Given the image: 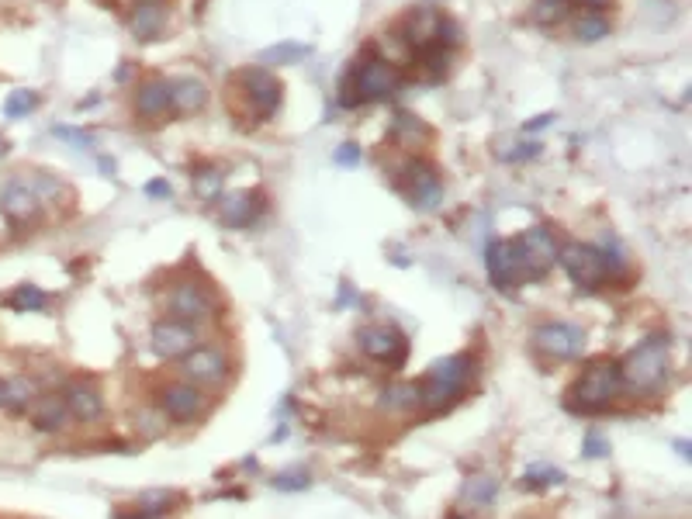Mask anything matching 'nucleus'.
<instances>
[{
    "mask_svg": "<svg viewBox=\"0 0 692 519\" xmlns=\"http://www.w3.org/2000/svg\"><path fill=\"white\" fill-rule=\"evenodd\" d=\"M167 312L180 322H201L212 315V298L198 284H177L167 295Z\"/></svg>",
    "mask_w": 692,
    "mask_h": 519,
    "instance_id": "obj_15",
    "label": "nucleus"
},
{
    "mask_svg": "<svg viewBox=\"0 0 692 519\" xmlns=\"http://www.w3.org/2000/svg\"><path fill=\"white\" fill-rule=\"evenodd\" d=\"M402 191H405V198H409V205L419 208V212H433V208H440V201H443V184L426 160L405 163Z\"/></svg>",
    "mask_w": 692,
    "mask_h": 519,
    "instance_id": "obj_7",
    "label": "nucleus"
},
{
    "mask_svg": "<svg viewBox=\"0 0 692 519\" xmlns=\"http://www.w3.org/2000/svg\"><path fill=\"white\" fill-rule=\"evenodd\" d=\"M63 398H66V409H70V416L80 419V423H94V419L104 412L101 391H97L94 385H87V381H77V385H70Z\"/></svg>",
    "mask_w": 692,
    "mask_h": 519,
    "instance_id": "obj_19",
    "label": "nucleus"
},
{
    "mask_svg": "<svg viewBox=\"0 0 692 519\" xmlns=\"http://www.w3.org/2000/svg\"><path fill=\"white\" fill-rule=\"evenodd\" d=\"M194 194H198L201 201H215L218 194H222V173H218L215 167L198 170L194 173Z\"/></svg>",
    "mask_w": 692,
    "mask_h": 519,
    "instance_id": "obj_32",
    "label": "nucleus"
},
{
    "mask_svg": "<svg viewBox=\"0 0 692 519\" xmlns=\"http://www.w3.org/2000/svg\"><path fill=\"white\" fill-rule=\"evenodd\" d=\"M533 343L558 360H575L585 350V333L571 322H547L533 333Z\"/></svg>",
    "mask_w": 692,
    "mask_h": 519,
    "instance_id": "obj_11",
    "label": "nucleus"
},
{
    "mask_svg": "<svg viewBox=\"0 0 692 519\" xmlns=\"http://www.w3.org/2000/svg\"><path fill=\"white\" fill-rule=\"evenodd\" d=\"M198 343V333H194L191 322H180V319H163L153 326V336H149V346H153L156 357L163 360H180L194 350Z\"/></svg>",
    "mask_w": 692,
    "mask_h": 519,
    "instance_id": "obj_10",
    "label": "nucleus"
},
{
    "mask_svg": "<svg viewBox=\"0 0 692 519\" xmlns=\"http://www.w3.org/2000/svg\"><path fill=\"white\" fill-rule=\"evenodd\" d=\"M620 395V364L613 360H596L578 374L568 402L575 412H599Z\"/></svg>",
    "mask_w": 692,
    "mask_h": 519,
    "instance_id": "obj_3",
    "label": "nucleus"
},
{
    "mask_svg": "<svg viewBox=\"0 0 692 519\" xmlns=\"http://www.w3.org/2000/svg\"><path fill=\"white\" fill-rule=\"evenodd\" d=\"M32 423L39 433H59L70 423V409H66L63 395H39L32 405Z\"/></svg>",
    "mask_w": 692,
    "mask_h": 519,
    "instance_id": "obj_20",
    "label": "nucleus"
},
{
    "mask_svg": "<svg viewBox=\"0 0 692 519\" xmlns=\"http://www.w3.org/2000/svg\"><path fill=\"white\" fill-rule=\"evenodd\" d=\"M52 135H56V139L73 142V146H80V149H90V135L77 132V129H66V125H56V129H52Z\"/></svg>",
    "mask_w": 692,
    "mask_h": 519,
    "instance_id": "obj_36",
    "label": "nucleus"
},
{
    "mask_svg": "<svg viewBox=\"0 0 692 519\" xmlns=\"http://www.w3.org/2000/svg\"><path fill=\"white\" fill-rule=\"evenodd\" d=\"M395 135L402 139V146H423L426 139H430V129H426L419 118L412 115H398L395 118Z\"/></svg>",
    "mask_w": 692,
    "mask_h": 519,
    "instance_id": "obj_30",
    "label": "nucleus"
},
{
    "mask_svg": "<svg viewBox=\"0 0 692 519\" xmlns=\"http://www.w3.org/2000/svg\"><path fill=\"white\" fill-rule=\"evenodd\" d=\"M39 208H42L39 198L32 194L25 177H11L0 184V212L7 215V222H14V225L32 222V218L39 215Z\"/></svg>",
    "mask_w": 692,
    "mask_h": 519,
    "instance_id": "obj_13",
    "label": "nucleus"
},
{
    "mask_svg": "<svg viewBox=\"0 0 692 519\" xmlns=\"http://www.w3.org/2000/svg\"><path fill=\"white\" fill-rule=\"evenodd\" d=\"M208 104V87L198 77H180L170 84V108L180 115H198Z\"/></svg>",
    "mask_w": 692,
    "mask_h": 519,
    "instance_id": "obj_21",
    "label": "nucleus"
},
{
    "mask_svg": "<svg viewBox=\"0 0 692 519\" xmlns=\"http://www.w3.org/2000/svg\"><path fill=\"white\" fill-rule=\"evenodd\" d=\"M146 194H153V198H167L170 187L163 184V180H156V184H149V187H146Z\"/></svg>",
    "mask_w": 692,
    "mask_h": 519,
    "instance_id": "obj_40",
    "label": "nucleus"
},
{
    "mask_svg": "<svg viewBox=\"0 0 692 519\" xmlns=\"http://www.w3.org/2000/svg\"><path fill=\"white\" fill-rule=\"evenodd\" d=\"M170 108V84L163 77H153L146 80V84H139V90H135V115L146 118V122H156V118H163Z\"/></svg>",
    "mask_w": 692,
    "mask_h": 519,
    "instance_id": "obj_17",
    "label": "nucleus"
},
{
    "mask_svg": "<svg viewBox=\"0 0 692 519\" xmlns=\"http://www.w3.org/2000/svg\"><path fill=\"white\" fill-rule=\"evenodd\" d=\"M578 4H585L589 11H603V7H609L613 0H578Z\"/></svg>",
    "mask_w": 692,
    "mask_h": 519,
    "instance_id": "obj_41",
    "label": "nucleus"
},
{
    "mask_svg": "<svg viewBox=\"0 0 692 519\" xmlns=\"http://www.w3.org/2000/svg\"><path fill=\"white\" fill-rule=\"evenodd\" d=\"M35 108H39V94H35V90H14V94L4 101V115L7 118L32 115Z\"/></svg>",
    "mask_w": 692,
    "mask_h": 519,
    "instance_id": "obj_33",
    "label": "nucleus"
},
{
    "mask_svg": "<svg viewBox=\"0 0 692 519\" xmlns=\"http://www.w3.org/2000/svg\"><path fill=\"white\" fill-rule=\"evenodd\" d=\"M609 454V443L603 433L592 430L589 436H585V457H606Z\"/></svg>",
    "mask_w": 692,
    "mask_h": 519,
    "instance_id": "obj_35",
    "label": "nucleus"
},
{
    "mask_svg": "<svg viewBox=\"0 0 692 519\" xmlns=\"http://www.w3.org/2000/svg\"><path fill=\"white\" fill-rule=\"evenodd\" d=\"M35 398H39V385L32 378H25V374H14V378L0 381V409L14 412V416L32 409Z\"/></svg>",
    "mask_w": 692,
    "mask_h": 519,
    "instance_id": "obj_22",
    "label": "nucleus"
},
{
    "mask_svg": "<svg viewBox=\"0 0 692 519\" xmlns=\"http://www.w3.org/2000/svg\"><path fill=\"white\" fill-rule=\"evenodd\" d=\"M28 187H32V194L39 198V205H56V201L66 198L63 180H56L52 173H35V177L28 180Z\"/></svg>",
    "mask_w": 692,
    "mask_h": 519,
    "instance_id": "obj_27",
    "label": "nucleus"
},
{
    "mask_svg": "<svg viewBox=\"0 0 692 519\" xmlns=\"http://www.w3.org/2000/svg\"><path fill=\"white\" fill-rule=\"evenodd\" d=\"M129 28L139 42L160 39L163 28H167V7H163V0H139L129 14Z\"/></svg>",
    "mask_w": 692,
    "mask_h": 519,
    "instance_id": "obj_16",
    "label": "nucleus"
},
{
    "mask_svg": "<svg viewBox=\"0 0 692 519\" xmlns=\"http://www.w3.org/2000/svg\"><path fill=\"white\" fill-rule=\"evenodd\" d=\"M609 35V21L599 11H585L575 18V39L578 42H599Z\"/></svg>",
    "mask_w": 692,
    "mask_h": 519,
    "instance_id": "obj_26",
    "label": "nucleus"
},
{
    "mask_svg": "<svg viewBox=\"0 0 692 519\" xmlns=\"http://www.w3.org/2000/svg\"><path fill=\"white\" fill-rule=\"evenodd\" d=\"M558 481H564V475L558 468H551V464H533L530 471L523 475V485L526 488H544V485H558Z\"/></svg>",
    "mask_w": 692,
    "mask_h": 519,
    "instance_id": "obj_34",
    "label": "nucleus"
},
{
    "mask_svg": "<svg viewBox=\"0 0 692 519\" xmlns=\"http://www.w3.org/2000/svg\"><path fill=\"white\" fill-rule=\"evenodd\" d=\"M180 367H184L187 385H194V388H218L229 381V360H225V353L215 350V346H194Z\"/></svg>",
    "mask_w": 692,
    "mask_h": 519,
    "instance_id": "obj_8",
    "label": "nucleus"
},
{
    "mask_svg": "<svg viewBox=\"0 0 692 519\" xmlns=\"http://www.w3.org/2000/svg\"><path fill=\"white\" fill-rule=\"evenodd\" d=\"M260 215V198L250 191H236L225 198L222 205V225H229V229H246V225H253Z\"/></svg>",
    "mask_w": 692,
    "mask_h": 519,
    "instance_id": "obj_24",
    "label": "nucleus"
},
{
    "mask_svg": "<svg viewBox=\"0 0 692 519\" xmlns=\"http://www.w3.org/2000/svg\"><path fill=\"white\" fill-rule=\"evenodd\" d=\"M495 495H499V481L488 478V475H475V478L464 481L461 499L468 502V506H492Z\"/></svg>",
    "mask_w": 692,
    "mask_h": 519,
    "instance_id": "obj_25",
    "label": "nucleus"
},
{
    "mask_svg": "<svg viewBox=\"0 0 692 519\" xmlns=\"http://www.w3.org/2000/svg\"><path fill=\"white\" fill-rule=\"evenodd\" d=\"M336 163H346V167H357V163H360V149H357V146H340V153H336Z\"/></svg>",
    "mask_w": 692,
    "mask_h": 519,
    "instance_id": "obj_37",
    "label": "nucleus"
},
{
    "mask_svg": "<svg viewBox=\"0 0 692 519\" xmlns=\"http://www.w3.org/2000/svg\"><path fill=\"white\" fill-rule=\"evenodd\" d=\"M485 267H488V277L499 291H513L519 288L516 281V263H513V250H509L506 239H495L485 253Z\"/></svg>",
    "mask_w": 692,
    "mask_h": 519,
    "instance_id": "obj_18",
    "label": "nucleus"
},
{
    "mask_svg": "<svg viewBox=\"0 0 692 519\" xmlns=\"http://www.w3.org/2000/svg\"><path fill=\"white\" fill-rule=\"evenodd\" d=\"M357 343L367 357L381 360V364H402L405 353H409V343L398 329L391 326H364L357 333Z\"/></svg>",
    "mask_w": 692,
    "mask_h": 519,
    "instance_id": "obj_12",
    "label": "nucleus"
},
{
    "mask_svg": "<svg viewBox=\"0 0 692 519\" xmlns=\"http://www.w3.org/2000/svg\"><path fill=\"white\" fill-rule=\"evenodd\" d=\"M440 14L430 11V7H423V11H412V18L405 21V42L412 45V49H433L436 45V35H440Z\"/></svg>",
    "mask_w": 692,
    "mask_h": 519,
    "instance_id": "obj_23",
    "label": "nucleus"
},
{
    "mask_svg": "<svg viewBox=\"0 0 692 519\" xmlns=\"http://www.w3.org/2000/svg\"><path fill=\"white\" fill-rule=\"evenodd\" d=\"M558 263L564 267V274L571 277L578 291H596L599 284L606 281V267H603V253L589 243H568L558 246Z\"/></svg>",
    "mask_w": 692,
    "mask_h": 519,
    "instance_id": "obj_5",
    "label": "nucleus"
},
{
    "mask_svg": "<svg viewBox=\"0 0 692 519\" xmlns=\"http://www.w3.org/2000/svg\"><path fill=\"white\" fill-rule=\"evenodd\" d=\"M475 374V364L471 357H443L436 360L426 374L423 388H419V405H426L430 412H443L457 402V395L464 391V385Z\"/></svg>",
    "mask_w": 692,
    "mask_h": 519,
    "instance_id": "obj_2",
    "label": "nucleus"
},
{
    "mask_svg": "<svg viewBox=\"0 0 692 519\" xmlns=\"http://www.w3.org/2000/svg\"><path fill=\"white\" fill-rule=\"evenodd\" d=\"M398 90V70L388 59H367L353 70V94L364 101H385Z\"/></svg>",
    "mask_w": 692,
    "mask_h": 519,
    "instance_id": "obj_9",
    "label": "nucleus"
},
{
    "mask_svg": "<svg viewBox=\"0 0 692 519\" xmlns=\"http://www.w3.org/2000/svg\"><path fill=\"white\" fill-rule=\"evenodd\" d=\"M385 405L395 412H409L419 405V388L416 385H391L385 391Z\"/></svg>",
    "mask_w": 692,
    "mask_h": 519,
    "instance_id": "obj_31",
    "label": "nucleus"
},
{
    "mask_svg": "<svg viewBox=\"0 0 692 519\" xmlns=\"http://www.w3.org/2000/svg\"><path fill=\"white\" fill-rule=\"evenodd\" d=\"M308 56V45H295V42H281V45H270V49L260 52V63L263 66H284V63H298V59Z\"/></svg>",
    "mask_w": 692,
    "mask_h": 519,
    "instance_id": "obj_29",
    "label": "nucleus"
},
{
    "mask_svg": "<svg viewBox=\"0 0 692 519\" xmlns=\"http://www.w3.org/2000/svg\"><path fill=\"white\" fill-rule=\"evenodd\" d=\"M513 250V263H516V281L519 284H530V281H540L547 270L558 263V243L547 229H530L509 243Z\"/></svg>",
    "mask_w": 692,
    "mask_h": 519,
    "instance_id": "obj_4",
    "label": "nucleus"
},
{
    "mask_svg": "<svg viewBox=\"0 0 692 519\" xmlns=\"http://www.w3.org/2000/svg\"><path fill=\"white\" fill-rule=\"evenodd\" d=\"M668 381V350L661 340H644L620 364V388L634 395H654Z\"/></svg>",
    "mask_w": 692,
    "mask_h": 519,
    "instance_id": "obj_1",
    "label": "nucleus"
},
{
    "mask_svg": "<svg viewBox=\"0 0 692 519\" xmlns=\"http://www.w3.org/2000/svg\"><path fill=\"white\" fill-rule=\"evenodd\" d=\"M160 409L167 412L173 423H191V419H198L201 409H205V391L187 385V381L184 385H170V388H163V395H160Z\"/></svg>",
    "mask_w": 692,
    "mask_h": 519,
    "instance_id": "obj_14",
    "label": "nucleus"
},
{
    "mask_svg": "<svg viewBox=\"0 0 692 519\" xmlns=\"http://www.w3.org/2000/svg\"><path fill=\"white\" fill-rule=\"evenodd\" d=\"M554 122V115H540V118H533V122H526V132H537V129H547V125Z\"/></svg>",
    "mask_w": 692,
    "mask_h": 519,
    "instance_id": "obj_39",
    "label": "nucleus"
},
{
    "mask_svg": "<svg viewBox=\"0 0 692 519\" xmlns=\"http://www.w3.org/2000/svg\"><path fill=\"white\" fill-rule=\"evenodd\" d=\"M7 305H11L14 312H42V308L49 305V295H45L42 288H35V284H21V288H14V295L7 298Z\"/></svg>",
    "mask_w": 692,
    "mask_h": 519,
    "instance_id": "obj_28",
    "label": "nucleus"
},
{
    "mask_svg": "<svg viewBox=\"0 0 692 519\" xmlns=\"http://www.w3.org/2000/svg\"><path fill=\"white\" fill-rule=\"evenodd\" d=\"M239 87H243L246 101H250V108H253V115H257V118L277 115L284 87H281V80L267 70V66H246V70L239 73Z\"/></svg>",
    "mask_w": 692,
    "mask_h": 519,
    "instance_id": "obj_6",
    "label": "nucleus"
},
{
    "mask_svg": "<svg viewBox=\"0 0 692 519\" xmlns=\"http://www.w3.org/2000/svg\"><path fill=\"white\" fill-rule=\"evenodd\" d=\"M274 485L277 488H308V475H281Z\"/></svg>",
    "mask_w": 692,
    "mask_h": 519,
    "instance_id": "obj_38",
    "label": "nucleus"
}]
</instances>
